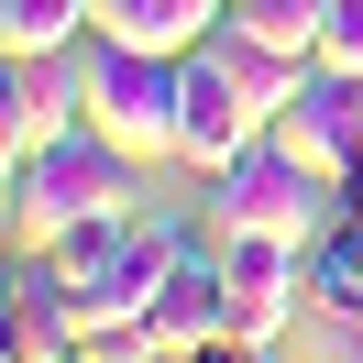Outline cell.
Returning a JSON list of instances; mask_svg holds the SVG:
<instances>
[{"mask_svg":"<svg viewBox=\"0 0 363 363\" xmlns=\"http://www.w3.org/2000/svg\"><path fill=\"white\" fill-rule=\"evenodd\" d=\"M0 209H11V253H55L77 220H111L133 209V155H121L99 121H77L67 143L0 165Z\"/></svg>","mask_w":363,"mask_h":363,"instance_id":"cell-1","label":"cell"},{"mask_svg":"<svg viewBox=\"0 0 363 363\" xmlns=\"http://www.w3.org/2000/svg\"><path fill=\"white\" fill-rule=\"evenodd\" d=\"M341 209V177H319L308 155H286V133H253L242 155L209 177V231H275V242H308L319 220Z\"/></svg>","mask_w":363,"mask_h":363,"instance_id":"cell-2","label":"cell"},{"mask_svg":"<svg viewBox=\"0 0 363 363\" xmlns=\"http://www.w3.org/2000/svg\"><path fill=\"white\" fill-rule=\"evenodd\" d=\"M89 121H99L133 165H165V155H177V133H187V55L89 33Z\"/></svg>","mask_w":363,"mask_h":363,"instance_id":"cell-3","label":"cell"},{"mask_svg":"<svg viewBox=\"0 0 363 363\" xmlns=\"http://www.w3.org/2000/svg\"><path fill=\"white\" fill-rule=\"evenodd\" d=\"M220 297H231L220 330L242 341V352H275V341H286V319H297V297H308V242L231 231V242H220Z\"/></svg>","mask_w":363,"mask_h":363,"instance_id":"cell-4","label":"cell"},{"mask_svg":"<svg viewBox=\"0 0 363 363\" xmlns=\"http://www.w3.org/2000/svg\"><path fill=\"white\" fill-rule=\"evenodd\" d=\"M77 121H89V45L77 55H11L0 67V165L67 143Z\"/></svg>","mask_w":363,"mask_h":363,"instance_id":"cell-5","label":"cell"},{"mask_svg":"<svg viewBox=\"0 0 363 363\" xmlns=\"http://www.w3.org/2000/svg\"><path fill=\"white\" fill-rule=\"evenodd\" d=\"M0 363H77V297H67V275H55V253H11Z\"/></svg>","mask_w":363,"mask_h":363,"instance_id":"cell-6","label":"cell"},{"mask_svg":"<svg viewBox=\"0 0 363 363\" xmlns=\"http://www.w3.org/2000/svg\"><path fill=\"white\" fill-rule=\"evenodd\" d=\"M253 133H275L264 111H253L242 89H231L220 55H187V133H177V165H199V177H220L231 155H242Z\"/></svg>","mask_w":363,"mask_h":363,"instance_id":"cell-7","label":"cell"},{"mask_svg":"<svg viewBox=\"0 0 363 363\" xmlns=\"http://www.w3.org/2000/svg\"><path fill=\"white\" fill-rule=\"evenodd\" d=\"M155 341L165 352H199V341H231L220 319H231V297H220V231H209V242H187L177 264H165V286H155Z\"/></svg>","mask_w":363,"mask_h":363,"instance_id":"cell-8","label":"cell"},{"mask_svg":"<svg viewBox=\"0 0 363 363\" xmlns=\"http://www.w3.org/2000/svg\"><path fill=\"white\" fill-rule=\"evenodd\" d=\"M209 23H231V0H89V33L155 45V55H199Z\"/></svg>","mask_w":363,"mask_h":363,"instance_id":"cell-9","label":"cell"},{"mask_svg":"<svg viewBox=\"0 0 363 363\" xmlns=\"http://www.w3.org/2000/svg\"><path fill=\"white\" fill-rule=\"evenodd\" d=\"M89 0H0V55H77Z\"/></svg>","mask_w":363,"mask_h":363,"instance_id":"cell-10","label":"cell"},{"mask_svg":"<svg viewBox=\"0 0 363 363\" xmlns=\"http://www.w3.org/2000/svg\"><path fill=\"white\" fill-rule=\"evenodd\" d=\"M165 341H155V319H89L77 330V363H155Z\"/></svg>","mask_w":363,"mask_h":363,"instance_id":"cell-11","label":"cell"},{"mask_svg":"<svg viewBox=\"0 0 363 363\" xmlns=\"http://www.w3.org/2000/svg\"><path fill=\"white\" fill-rule=\"evenodd\" d=\"M319 67L363 77V0H330V33H319Z\"/></svg>","mask_w":363,"mask_h":363,"instance_id":"cell-12","label":"cell"},{"mask_svg":"<svg viewBox=\"0 0 363 363\" xmlns=\"http://www.w3.org/2000/svg\"><path fill=\"white\" fill-rule=\"evenodd\" d=\"M341 209H352V220H363V165H352V177H341Z\"/></svg>","mask_w":363,"mask_h":363,"instance_id":"cell-13","label":"cell"},{"mask_svg":"<svg viewBox=\"0 0 363 363\" xmlns=\"http://www.w3.org/2000/svg\"><path fill=\"white\" fill-rule=\"evenodd\" d=\"M155 363H199V352H155Z\"/></svg>","mask_w":363,"mask_h":363,"instance_id":"cell-14","label":"cell"},{"mask_svg":"<svg viewBox=\"0 0 363 363\" xmlns=\"http://www.w3.org/2000/svg\"><path fill=\"white\" fill-rule=\"evenodd\" d=\"M231 11H242V0H231Z\"/></svg>","mask_w":363,"mask_h":363,"instance_id":"cell-15","label":"cell"}]
</instances>
